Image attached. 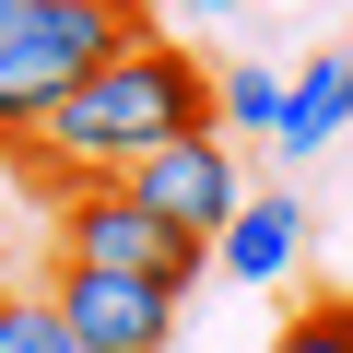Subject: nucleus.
<instances>
[{
  "mask_svg": "<svg viewBox=\"0 0 353 353\" xmlns=\"http://www.w3.org/2000/svg\"><path fill=\"white\" fill-rule=\"evenodd\" d=\"M189 130H212V71L153 24V36H130L106 71H83V94L24 141V165L59 176V189H106V176H130L141 153L189 141Z\"/></svg>",
  "mask_w": 353,
  "mask_h": 353,
  "instance_id": "f257e3e1",
  "label": "nucleus"
},
{
  "mask_svg": "<svg viewBox=\"0 0 353 353\" xmlns=\"http://www.w3.org/2000/svg\"><path fill=\"white\" fill-rule=\"evenodd\" d=\"M130 36H153V0H24V24L0 36V153H24Z\"/></svg>",
  "mask_w": 353,
  "mask_h": 353,
  "instance_id": "f03ea898",
  "label": "nucleus"
},
{
  "mask_svg": "<svg viewBox=\"0 0 353 353\" xmlns=\"http://www.w3.org/2000/svg\"><path fill=\"white\" fill-rule=\"evenodd\" d=\"M59 259H71V271H141V283H165V294H189V283L212 271L189 236H165L118 176H106V189H59Z\"/></svg>",
  "mask_w": 353,
  "mask_h": 353,
  "instance_id": "7ed1b4c3",
  "label": "nucleus"
},
{
  "mask_svg": "<svg viewBox=\"0 0 353 353\" xmlns=\"http://www.w3.org/2000/svg\"><path fill=\"white\" fill-rule=\"evenodd\" d=\"M118 189L165 224V236H189L201 259H212V236L248 212V165H236V141L224 130H189V141H165V153H141L130 176H118Z\"/></svg>",
  "mask_w": 353,
  "mask_h": 353,
  "instance_id": "20e7f679",
  "label": "nucleus"
},
{
  "mask_svg": "<svg viewBox=\"0 0 353 353\" xmlns=\"http://www.w3.org/2000/svg\"><path fill=\"white\" fill-rule=\"evenodd\" d=\"M48 306L71 318V341L83 353H165L176 341V294L165 283H141V271H48Z\"/></svg>",
  "mask_w": 353,
  "mask_h": 353,
  "instance_id": "39448f33",
  "label": "nucleus"
},
{
  "mask_svg": "<svg viewBox=\"0 0 353 353\" xmlns=\"http://www.w3.org/2000/svg\"><path fill=\"white\" fill-rule=\"evenodd\" d=\"M294 259H306V201L294 189H248V212L212 236L224 283H294Z\"/></svg>",
  "mask_w": 353,
  "mask_h": 353,
  "instance_id": "423d86ee",
  "label": "nucleus"
},
{
  "mask_svg": "<svg viewBox=\"0 0 353 353\" xmlns=\"http://www.w3.org/2000/svg\"><path fill=\"white\" fill-rule=\"evenodd\" d=\"M341 130H353V48H318V59L283 83V141H271V153L306 165V153H330Z\"/></svg>",
  "mask_w": 353,
  "mask_h": 353,
  "instance_id": "0eeeda50",
  "label": "nucleus"
},
{
  "mask_svg": "<svg viewBox=\"0 0 353 353\" xmlns=\"http://www.w3.org/2000/svg\"><path fill=\"white\" fill-rule=\"evenodd\" d=\"M212 130H224V141H236V130H248V141H283V71H271V59L212 71Z\"/></svg>",
  "mask_w": 353,
  "mask_h": 353,
  "instance_id": "6e6552de",
  "label": "nucleus"
},
{
  "mask_svg": "<svg viewBox=\"0 0 353 353\" xmlns=\"http://www.w3.org/2000/svg\"><path fill=\"white\" fill-rule=\"evenodd\" d=\"M0 353H83L71 318L48 306V283H0Z\"/></svg>",
  "mask_w": 353,
  "mask_h": 353,
  "instance_id": "1a4fd4ad",
  "label": "nucleus"
},
{
  "mask_svg": "<svg viewBox=\"0 0 353 353\" xmlns=\"http://www.w3.org/2000/svg\"><path fill=\"white\" fill-rule=\"evenodd\" d=\"M271 353H353V294H306V306L271 330Z\"/></svg>",
  "mask_w": 353,
  "mask_h": 353,
  "instance_id": "9d476101",
  "label": "nucleus"
},
{
  "mask_svg": "<svg viewBox=\"0 0 353 353\" xmlns=\"http://www.w3.org/2000/svg\"><path fill=\"white\" fill-rule=\"evenodd\" d=\"M176 12H236V0H176Z\"/></svg>",
  "mask_w": 353,
  "mask_h": 353,
  "instance_id": "9b49d317",
  "label": "nucleus"
},
{
  "mask_svg": "<svg viewBox=\"0 0 353 353\" xmlns=\"http://www.w3.org/2000/svg\"><path fill=\"white\" fill-rule=\"evenodd\" d=\"M12 24H24V0H0V36H12Z\"/></svg>",
  "mask_w": 353,
  "mask_h": 353,
  "instance_id": "f8f14e48",
  "label": "nucleus"
}]
</instances>
